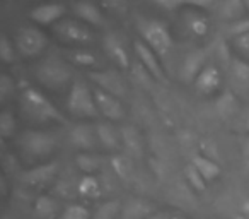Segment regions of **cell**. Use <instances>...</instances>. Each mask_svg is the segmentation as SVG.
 <instances>
[{
	"instance_id": "cell-1",
	"label": "cell",
	"mask_w": 249,
	"mask_h": 219,
	"mask_svg": "<svg viewBox=\"0 0 249 219\" xmlns=\"http://www.w3.org/2000/svg\"><path fill=\"white\" fill-rule=\"evenodd\" d=\"M21 106L24 115L35 123L65 122V117L46 96H43L36 87H24L21 93Z\"/></svg>"
},
{
	"instance_id": "cell-2",
	"label": "cell",
	"mask_w": 249,
	"mask_h": 219,
	"mask_svg": "<svg viewBox=\"0 0 249 219\" xmlns=\"http://www.w3.org/2000/svg\"><path fill=\"white\" fill-rule=\"evenodd\" d=\"M139 31L142 41L147 46H150V50L157 57L164 59L169 55L171 48H173V36L164 22L157 21V19H140Z\"/></svg>"
},
{
	"instance_id": "cell-3",
	"label": "cell",
	"mask_w": 249,
	"mask_h": 219,
	"mask_svg": "<svg viewBox=\"0 0 249 219\" xmlns=\"http://www.w3.org/2000/svg\"><path fill=\"white\" fill-rule=\"evenodd\" d=\"M72 77L70 65L58 55H50L36 67V79L50 89H62Z\"/></svg>"
},
{
	"instance_id": "cell-4",
	"label": "cell",
	"mask_w": 249,
	"mask_h": 219,
	"mask_svg": "<svg viewBox=\"0 0 249 219\" xmlns=\"http://www.w3.org/2000/svg\"><path fill=\"white\" fill-rule=\"evenodd\" d=\"M67 108L72 115L82 117V119H96L99 115L94 91H90L89 86L82 80H73L69 93Z\"/></svg>"
},
{
	"instance_id": "cell-5",
	"label": "cell",
	"mask_w": 249,
	"mask_h": 219,
	"mask_svg": "<svg viewBox=\"0 0 249 219\" xmlns=\"http://www.w3.org/2000/svg\"><path fill=\"white\" fill-rule=\"evenodd\" d=\"M19 146L24 151V154L31 159L45 158L52 154L56 146V139L50 132H39V130H28L19 139Z\"/></svg>"
},
{
	"instance_id": "cell-6",
	"label": "cell",
	"mask_w": 249,
	"mask_h": 219,
	"mask_svg": "<svg viewBox=\"0 0 249 219\" xmlns=\"http://www.w3.org/2000/svg\"><path fill=\"white\" fill-rule=\"evenodd\" d=\"M16 45L21 55L24 57H36L43 53V50L48 45V38L46 35L38 28H31V26H24L18 31L16 35Z\"/></svg>"
},
{
	"instance_id": "cell-7",
	"label": "cell",
	"mask_w": 249,
	"mask_h": 219,
	"mask_svg": "<svg viewBox=\"0 0 249 219\" xmlns=\"http://www.w3.org/2000/svg\"><path fill=\"white\" fill-rule=\"evenodd\" d=\"M55 35L62 40L63 43H73V45H89L94 40V33L90 31V28H87L86 24L79 21H67L56 22L55 24Z\"/></svg>"
},
{
	"instance_id": "cell-8",
	"label": "cell",
	"mask_w": 249,
	"mask_h": 219,
	"mask_svg": "<svg viewBox=\"0 0 249 219\" xmlns=\"http://www.w3.org/2000/svg\"><path fill=\"white\" fill-rule=\"evenodd\" d=\"M229 82L235 96L249 100V63L241 59H234L229 67Z\"/></svg>"
},
{
	"instance_id": "cell-9",
	"label": "cell",
	"mask_w": 249,
	"mask_h": 219,
	"mask_svg": "<svg viewBox=\"0 0 249 219\" xmlns=\"http://www.w3.org/2000/svg\"><path fill=\"white\" fill-rule=\"evenodd\" d=\"M89 79L92 82L97 84V87L106 93L113 94L116 98H123L126 89H124V84L121 76L113 69H106V70H92L89 72Z\"/></svg>"
},
{
	"instance_id": "cell-10",
	"label": "cell",
	"mask_w": 249,
	"mask_h": 219,
	"mask_svg": "<svg viewBox=\"0 0 249 219\" xmlns=\"http://www.w3.org/2000/svg\"><path fill=\"white\" fill-rule=\"evenodd\" d=\"M94 98H96L97 110L103 117H106L111 122H120L124 117L123 104L120 103V98L113 96V94L106 93V91L96 87L94 89Z\"/></svg>"
},
{
	"instance_id": "cell-11",
	"label": "cell",
	"mask_w": 249,
	"mask_h": 219,
	"mask_svg": "<svg viewBox=\"0 0 249 219\" xmlns=\"http://www.w3.org/2000/svg\"><path fill=\"white\" fill-rule=\"evenodd\" d=\"M133 48H135V53L140 60V65H142L156 80H159V82H166L167 79H166V74H164V69L160 67L159 59H157L156 53L150 50V46H147L142 40H137L135 45H133Z\"/></svg>"
},
{
	"instance_id": "cell-12",
	"label": "cell",
	"mask_w": 249,
	"mask_h": 219,
	"mask_svg": "<svg viewBox=\"0 0 249 219\" xmlns=\"http://www.w3.org/2000/svg\"><path fill=\"white\" fill-rule=\"evenodd\" d=\"M103 46L106 55L114 62V65H118L120 69H130V55L120 35L107 33L103 40Z\"/></svg>"
},
{
	"instance_id": "cell-13",
	"label": "cell",
	"mask_w": 249,
	"mask_h": 219,
	"mask_svg": "<svg viewBox=\"0 0 249 219\" xmlns=\"http://www.w3.org/2000/svg\"><path fill=\"white\" fill-rule=\"evenodd\" d=\"M207 59H208L207 50H195V52L188 53L183 60V65H181V79L184 82H195L198 74L208 65Z\"/></svg>"
},
{
	"instance_id": "cell-14",
	"label": "cell",
	"mask_w": 249,
	"mask_h": 219,
	"mask_svg": "<svg viewBox=\"0 0 249 219\" xmlns=\"http://www.w3.org/2000/svg\"><path fill=\"white\" fill-rule=\"evenodd\" d=\"M195 89L196 93L203 94V96H208V94H213L218 91V87L222 86V76L220 70L213 65V63H208L200 74L195 79Z\"/></svg>"
},
{
	"instance_id": "cell-15",
	"label": "cell",
	"mask_w": 249,
	"mask_h": 219,
	"mask_svg": "<svg viewBox=\"0 0 249 219\" xmlns=\"http://www.w3.org/2000/svg\"><path fill=\"white\" fill-rule=\"evenodd\" d=\"M97 132H96V127H90L87 123H79L72 129L70 132V142L73 144V147L80 151H94L97 146Z\"/></svg>"
},
{
	"instance_id": "cell-16",
	"label": "cell",
	"mask_w": 249,
	"mask_h": 219,
	"mask_svg": "<svg viewBox=\"0 0 249 219\" xmlns=\"http://www.w3.org/2000/svg\"><path fill=\"white\" fill-rule=\"evenodd\" d=\"M65 14V5L62 4H43L35 7L29 12V18L31 21H35L39 26H50L55 24L56 21L63 18Z\"/></svg>"
},
{
	"instance_id": "cell-17",
	"label": "cell",
	"mask_w": 249,
	"mask_h": 219,
	"mask_svg": "<svg viewBox=\"0 0 249 219\" xmlns=\"http://www.w3.org/2000/svg\"><path fill=\"white\" fill-rule=\"evenodd\" d=\"M183 22H184V28L191 35L196 36V38H203L210 31V21H208V18L201 14V12L195 11V9H190V11L184 12Z\"/></svg>"
},
{
	"instance_id": "cell-18",
	"label": "cell",
	"mask_w": 249,
	"mask_h": 219,
	"mask_svg": "<svg viewBox=\"0 0 249 219\" xmlns=\"http://www.w3.org/2000/svg\"><path fill=\"white\" fill-rule=\"evenodd\" d=\"M73 12L79 19L90 26H104V16L101 14L99 7L89 0H79L73 4Z\"/></svg>"
},
{
	"instance_id": "cell-19",
	"label": "cell",
	"mask_w": 249,
	"mask_h": 219,
	"mask_svg": "<svg viewBox=\"0 0 249 219\" xmlns=\"http://www.w3.org/2000/svg\"><path fill=\"white\" fill-rule=\"evenodd\" d=\"M156 214V207L142 199H132L123 205V219H147Z\"/></svg>"
},
{
	"instance_id": "cell-20",
	"label": "cell",
	"mask_w": 249,
	"mask_h": 219,
	"mask_svg": "<svg viewBox=\"0 0 249 219\" xmlns=\"http://www.w3.org/2000/svg\"><path fill=\"white\" fill-rule=\"evenodd\" d=\"M58 171V164L56 163H48V164H39V166L33 168V170L26 171L22 175V181L29 185H39L50 181Z\"/></svg>"
},
{
	"instance_id": "cell-21",
	"label": "cell",
	"mask_w": 249,
	"mask_h": 219,
	"mask_svg": "<svg viewBox=\"0 0 249 219\" xmlns=\"http://www.w3.org/2000/svg\"><path fill=\"white\" fill-rule=\"evenodd\" d=\"M97 139H99L101 146H104L109 151H118L123 144V139L120 137L118 130L114 129L111 123H97L96 125Z\"/></svg>"
},
{
	"instance_id": "cell-22",
	"label": "cell",
	"mask_w": 249,
	"mask_h": 219,
	"mask_svg": "<svg viewBox=\"0 0 249 219\" xmlns=\"http://www.w3.org/2000/svg\"><path fill=\"white\" fill-rule=\"evenodd\" d=\"M215 106H217L218 115H220L224 120H227V119H231V117H234L235 113H237L239 101H237V98H235V94L229 89V91H224V93L218 96L217 104H215Z\"/></svg>"
},
{
	"instance_id": "cell-23",
	"label": "cell",
	"mask_w": 249,
	"mask_h": 219,
	"mask_svg": "<svg viewBox=\"0 0 249 219\" xmlns=\"http://www.w3.org/2000/svg\"><path fill=\"white\" fill-rule=\"evenodd\" d=\"M191 164H193L198 170V173L205 178V181L215 180V178L220 175V166H218L213 159H210V158H207V156H195Z\"/></svg>"
},
{
	"instance_id": "cell-24",
	"label": "cell",
	"mask_w": 249,
	"mask_h": 219,
	"mask_svg": "<svg viewBox=\"0 0 249 219\" xmlns=\"http://www.w3.org/2000/svg\"><path fill=\"white\" fill-rule=\"evenodd\" d=\"M246 9L248 7H246L244 0H224L220 5L222 18L227 19V21H231V22L244 19Z\"/></svg>"
},
{
	"instance_id": "cell-25",
	"label": "cell",
	"mask_w": 249,
	"mask_h": 219,
	"mask_svg": "<svg viewBox=\"0 0 249 219\" xmlns=\"http://www.w3.org/2000/svg\"><path fill=\"white\" fill-rule=\"evenodd\" d=\"M35 211H36V214H38L39 218L52 219L53 216H55V212H56V202L53 200L52 197H48V195H43V197H39L38 200H36Z\"/></svg>"
},
{
	"instance_id": "cell-26",
	"label": "cell",
	"mask_w": 249,
	"mask_h": 219,
	"mask_svg": "<svg viewBox=\"0 0 249 219\" xmlns=\"http://www.w3.org/2000/svg\"><path fill=\"white\" fill-rule=\"evenodd\" d=\"M69 60L75 65L80 67H96L97 59L96 55H92L90 52H86V50H72V52L67 53Z\"/></svg>"
},
{
	"instance_id": "cell-27",
	"label": "cell",
	"mask_w": 249,
	"mask_h": 219,
	"mask_svg": "<svg viewBox=\"0 0 249 219\" xmlns=\"http://www.w3.org/2000/svg\"><path fill=\"white\" fill-rule=\"evenodd\" d=\"M120 211V202L118 200H111V202H104L99 207L96 209L92 219H114V216Z\"/></svg>"
},
{
	"instance_id": "cell-28",
	"label": "cell",
	"mask_w": 249,
	"mask_h": 219,
	"mask_svg": "<svg viewBox=\"0 0 249 219\" xmlns=\"http://www.w3.org/2000/svg\"><path fill=\"white\" fill-rule=\"evenodd\" d=\"M60 219H92V218H90V212L87 211V207L79 204H70L63 209Z\"/></svg>"
},
{
	"instance_id": "cell-29",
	"label": "cell",
	"mask_w": 249,
	"mask_h": 219,
	"mask_svg": "<svg viewBox=\"0 0 249 219\" xmlns=\"http://www.w3.org/2000/svg\"><path fill=\"white\" fill-rule=\"evenodd\" d=\"M121 139H123V144L126 146V149L133 151V153H139L140 151V139H139V132L132 127H124L121 130Z\"/></svg>"
},
{
	"instance_id": "cell-30",
	"label": "cell",
	"mask_w": 249,
	"mask_h": 219,
	"mask_svg": "<svg viewBox=\"0 0 249 219\" xmlns=\"http://www.w3.org/2000/svg\"><path fill=\"white\" fill-rule=\"evenodd\" d=\"M75 161H77V164H79L80 170L86 171V173H92V171H96L97 168H99V159L90 153L79 154V156L75 158Z\"/></svg>"
},
{
	"instance_id": "cell-31",
	"label": "cell",
	"mask_w": 249,
	"mask_h": 219,
	"mask_svg": "<svg viewBox=\"0 0 249 219\" xmlns=\"http://www.w3.org/2000/svg\"><path fill=\"white\" fill-rule=\"evenodd\" d=\"M184 175H186L188 181H190V185L195 188L196 192H203L205 190V178L201 177L200 173H198V170L193 166V164H188L186 170H184Z\"/></svg>"
},
{
	"instance_id": "cell-32",
	"label": "cell",
	"mask_w": 249,
	"mask_h": 219,
	"mask_svg": "<svg viewBox=\"0 0 249 219\" xmlns=\"http://www.w3.org/2000/svg\"><path fill=\"white\" fill-rule=\"evenodd\" d=\"M0 59L4 63H14L16 55H14V46H12L9 36H2L0 38Z\"/></svg>"
},
{
	"instance_id": "cell-33",
	"label": "cell",
	"mask_w": 249,
	"mask_h": 219,
	"mask_svg": "<svg viewBox=\"0 0 249 219\" xmlns=\"http://www.w3.org/2000/svg\"><path fill=\"white\" fill-rule=\"evenodd\" d=\"M14 129H16L14 115L9 110H5L0 115V134H2V137H11L14 134Z\"/></svg>"
},
{
	"instance_id": "cell-34",
	"label": "cell",
	"mask_w": 249,
	"mask_h": 219,
	"mask_svg": "<svg viewBox=\"0 0 249 219\" xmlns=\"http://www.w3.org/2000/svg\"><path fill=\"white\" fill-rule=\"evenodd\" d=\"M80 194L86 197H97L99 195V185L94 177H86L80 181Z\"/></svg>"
},
{
	"instance_id": "cell-35",
	"label": "cell",
	"mask_w": 249,
	"mask_h": 219,
	"mask_svg": "<svg viewBox=\"0 0 249 219\" xmlns=\"http://www.w3.org/2000/svg\"><path fill=\"white\" fill-rule=\"evenodd\" d=\"M249 33V19H241V21L231 22V26L227 28V35L232 38H239V36Z\"/></svg>"
},
{
	"instance_id": "cell-36",
	"label": "cell",
	"mask_w": 249,
	"mask_h": 219,
	"mask_svg": "<svg viewBox=\"0 0 249 219\" xmlns=\"http://www.w3.org/2000/svg\"><path fill=\"white\" fill-rule=\"evenodd\" d=\"M12 93H14V80L7 74H4L0 77V100L5 101Z\"/></svg>"
},
{
	"instance_id": "cell-37",
	"label": "cell",
	"mask_w": 249,
	"mask_h": 219,
	"mask_svg": "<svg viewBox=\"0 0 249 219\" xmlns=\"http://www.w3.org/2000/svg\"><path fill=\"white\" fill-rule=\"evenodd\" d=\"M217 57L220 59V62L224 63L225 67H231V63H232V55H231V50H229V46H227V43H218V46H217Z\"/></svg>"
},
{
	"instance_id": "cell-38",
	"label": "cell",
	"mask_w": 249,
	"mask_h": 219,
	"mask_svg": "<svg viewBox=\"0 0 249 219\" xmlns=\"http://www.w3.org/2000/svg\"><path fill=\"white\" fill-rule=\"evenodd\" d=\"M234 46H235V50L241 53V55L249 57V33H246V35L235 38L234 40Z\"/></svg>"
},
{
	"instance_id": "cell-39",
	"label": "cell",
	"mask_w": 249,
	"mask_h": 219,
	"mask_svg": "<svg viewBox=\"0 0 249 219\" xmlns=\"http://www.w3.org/2000/svg\"><path fill=\"white\" fill-rule=\"evenodd\" d=\"M103 5L107 9V11L113 12H123L128 5V0H101Z\"/></svg>"
},
{
	"instance_id": "cell-40",
	"label": "cell",
	"mask_w": 249,
	"mask_h": 219,
	"mask_svg": "<svg viewBox=\"0 0 249 219\" xmlns=\"http://www.w3.org/2000/svg\"><path fill=\"white\" fill-rule=\"evenodd\" d=\"M160 9H166V11H176L181 5L184 4V0H154Z\"/></svg>"
},
{
	"instance_id": "cell-41",
	"label": "cell",
	"mask_w": 249,
	"mask_h": 219,
	"mask_svg": "<svg viewBox=\"0 0 249 219\" xmlns=\"http://www.w3.org/2000/svg\"><path fill=\"white\" fill-rule=\"evenodd\" d=\"M113 166H114V170L118 171L120 175H124L126 173V170L130 168V163H128V159L126 158H123V156H120V158H114L113 159Z\"/></svg>"
},
{
	"instance_id": "cell-42",
	"label": "cell",
	"mask_w": 249,
	"mask_h": 219,
	"mask_svg": "<svg viewBox=\"0 0 249 219\" xmlns=\"http://www.w3.org/2000/svg\"><path fill=\"white\" fill-rule=\"evenodd\" d=\"M184 4L195 9H208L213 5V0H184Z\"/></svg>"
},
{
	"instance_id": "cell-43",
	"label": "cell",
	"mask_w": 249,
	"mask_h": 219,
	"mask_svg": "<svg viewBox=\"0 0 249 219\" xmlns=\"http://www.w3.org/2000/svg\"><path fill=\"white\" fill-rule=\"evenodd\" d=\"M242 154H244V158L249 161V137L244 140V144H242Z\"/></svg>"
},
{
	"instance_id": "cell-44",
	"label": "cell",
	"mask_w": 249,
	"mask_h": 219,
	"mask_svg": "<svg viewBox=\"0 0 249 219\" xmlns=\"http://www.w3.org/2000/svg\"><path fill=\"white\" fill-rule=\"evenodd\" d=\"M147 219H169V216L162 214V212H156V214H152L150 218H147Z\"/></svg>"
},
{
	"instance_id": "cell-45",
	"label": "cell",
	"mask_w": 249,
	"mask_h": 219,
	"mask_svg": "<svg viewBox=\"0 0 249 219\" xmlns=\"http://www.w3.org/2000/svg\"><path fill=\"white\" fill-rule=\"evenodd\" d=\"M244 127H246V130L249 132V112H248V115H246V123H244Z\"/></svg>"
},
{
	"instance_id": "cell-46",
	"label": "cell",
	"mask_w": 249,
	"mask_h": 219,
	"mask_svg": "<svg viewBox=\"0 0 249 219\" xmlns=\"http://www.w3.org/2000/svg\"><path fill=\"white\" fill-rule=\"evenodd\" d=\"M244 4H246V7L249 9V0H244Z\"/></svg>"
},
{
	"instance_id": "cell-47",
	"label": "cell",
	"mask_w": 249,
	"mask_h": 219,
	"mask_svg": "<svg viewBox=\"0 0 249 219\" xmlns=\"http://www.w3.org/2000/svg\"><path fill=\"white\" fill-rule=\"evenodd\" d=\"M248 166H249V161H248Z\"/></svg>"
}]
</instances>
